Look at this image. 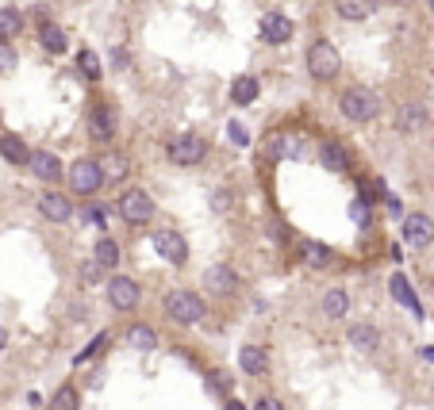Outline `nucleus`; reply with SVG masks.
Returning a JSON list of instances; mask_svg holds the SVG:
<instances>
[{
	"mask_svg": "<svg viewBox=\"0 0 434 410\" xmlns=\"http://www.w3.org/2000/svg\"><path fill=\"white\" fill-rule=\"evenodd\" d=\"M112 65H116V70H127V65H131V54L124 50V46H116V50H112Z\"/></svg>",
	"mask_w": 434,
	"mask_h": 410,
	"instance_id": "obj_38",
	"label": "nucleus"
},
{
	"mask_svg": "<svg viewBox=\"0 0 434 410\" xmlns=\"http://www.w3.org/2000/svg\"><path fill=\"white\" fill-rule=\"evenodd\" d=\"M204 288L212 295H219V299H231V295L239 292V276H234L231 265H212V269L204 272Z\"/></svg>",
	"mask_w": 434,
	"mask_h": 410,
	"instance_id": "obj_11",
	"label": "nucleus"
},
{
	"mask_svg": "<svg viewBox=\"0 0 434 410\" xmlns=\"http://www.w3.org/2000/svg\"><path fill=\"white\" fill-rule=\"evenodd\" d=\"M223 410H246V406H242L239 399H227V403H223Z\"/></svg>",
	"mask_w": 434,
	"mask_h": 410,
	"instance_id": "obj_42",
	"label": "nucleus"
},
{
	"mask_svg": "<svg viewBox=\"0 0 434 410\" xmlns=\"http://www.w3.org/2000/svg\"><path fill=\"white\" fill-rule=\"evenodd\" d=\"M166 314L177 322V326H200L204 314H207V303L200 292H188V288H177L166 295Z\"/></svg>",
	"mask_w": 434,
	"mask_h": 410,
	"instance_id": "obj_1",
	"label": "nucleus"
},
{
	"mask_svg": "<svg viewBox=\"0 0 434 410\" xmlns=\"http://www.w3.org/2000/svg\"><path fill=\"white\" fill-rule=\"evenodd\" d=\"M335 12H338V20L362 23L376 12V0H335Z\"/></svg>",
	"mask_w": 434,
	"mask_h": 410,
	"instance_id": "obj_21",
	"label": "nucleus"
},
{
	"mask_svg": "<svg viewBox=\"0 0 434 410\" xmlns=\"http://www.w3.org/2000/svg\"><path fill=\"white\" fill-rule=\"evenodd\" d=\"M319 161H323L331 173H346V169H350V150H346L342 142L327 138V142H319Z\"/></svg>",
	"mask_w": 434,
	"mask_h": 410,
	"instance_id": "obj_17",
	"label": "nucleus"
},
{
	"mask_svg": "<svg viewBox=\"0 0 434 410\" xmlns=\"http://www.w3.org/2000/svg\"><path fill=\"white\" fill-rule=\"evenodd\" d=\"M77 70H81L85 81H100V77H104V65H100V58H97L92 50H81V54H77Z\"/></svg>",
	"mask_w": 434,
	"mask_h": 410,
	"instance_id": "obj_30",
	"label": "nucleus"
},
{
	"mask_svg": "<svg viewBox=\"0 0 434 410\" xmlns=\"http://www.w3.org/2000/svg\"><path fill=\"white\" fill-rule=\"evenodd\" d=\"M92 261H97L100 269H116L119 265V245L112 242V238H100V242L92 245Z\"/></svg>",
	"mask_w": 434,
	"mask_h": 410,
	"instance_id": "obj_28",
	"label": "nucleus"
},
{
	"mask_svg": "<svg viewBox=\"0 0 434 410\" xmlns=\"http://www.w3.org/2000/svg\"><path fill=\"white\" fill-rule=\"evenodd\" d=\"M27 169H31L39 180H46V184H54V180L62 177V161H58V154H50V150H31Z\"/></svg>",
	"mask_w": 434,
	"mask_h": 410,
	"instance_id": "obj_15",
	"label": "nucleus"
},
{
	"mask_svg": "<svg viewBox=\"0 0 434 410\" xmlns=\"http://www.w3.org/2000/svg\"><path fill=\"white\" fill-rule=\"evenodd\" d=\"M338 70H342V54L335 50V43L315 39L308 46V77L311 81H335Z\"/></svg>",
	"mask_w": 434,
	"mask_h": 410,
	"instance_id": "obj_4",
	"label": "nucleus"
},
{
	"mask_svg": "<svg viewBox=\"0 0 434 410\" xmlns=\"http://www.w3.org/2000/svg\"><path fill=\"white\" fill-rule=\"evenodd\" d=\"M16 50H12V43H0V73H12L16 70Z\"/></svg>",
	"mask_w": 434,
	"mask_h": 410,
	"instance_id": "obj_34",
	"label": "nucleus"
},
{
	"mask_svg": "<svg viewBox=\"0 0 434 410\" xmlns=\"http://www.w3.org/2000/svg\"><path fill=\"white\" fill-rule=\"evenodd\" d=\"M166 157L181 169H192V165H204L207 161V138L196 135V131H185V135H173L166 146Z\"/></svg>",
	"mask_w": 434,
	"mask_h": 410,
	"instance_id": "obj_3",
	"label": "nucleus"
},
{
	"mask_svg": "<svg viewBox=\"0 0 434 410\" xmlns=\"http://www.w3.org/2000/svg\"><path fill=\"white\" fill-rule=\"evenodd\" d=\"M20 31H23V12L20 8H12V4L0 8V43H12Z\"/></svg>",
	"mask_w": 434,
	"mask_h": 410,
	"instance_id": "obj_26",
	"label": "nucleus"
},
{
	"mask_svg": "<svg viewBox=\"0 0 434 410\" xmlns=\"http://www.w3.org/2000/svg\"><path fill=\"white\" fill-rule=\"evenodd\" d=\"M0 157H4L8 165L23 169L27 161H31V146H27L20 135H12V131H0Z\"/></svg>",
	"mask_w": 434,
	"mask_h": 410,
	"instance_id": "obj_14",
	"label": "nucleus"
},
{
	"mask_svg": "<svg viewBox=\"0 0 434 410\" xmlns=\"http://www.w3.org/2000/svg\"><path fill=\"white\" fill-rule=\"evenodd\" d=\"M207 376H212V387H219L223 395H227V391H231V379L223 376V372H207Z\"/></svg>",
	"mask_w": 434,
	"mask_h": 410,
	"instance_id": "obj_40",
	"label": "nucleus"
},
{
	"mask_svg": "<svg viewBox=\"0 0 434 410\" xmlns=\"http://www.w3.org/2000/svg\"><path fill=\"white\" fill-rule=\"evenodd\" d=\"M389 292H392V299H396V303H403V307H408V311L415 314V318H423V303H419V295L411 292V280H408L403 272H396L392 280H389Z\"/></svg>",
	"mask_w": 434,
	"mask_h": 410,
	"instance_id": "obj_18",
	"label": "nucleus"
},
{
	"mask_svg": "<svg viewBox=\"0 0 434 410\" xmlns=\"http://www.w3.org/2000/svg\"><path fill=\"white\" fill-rule=\"evenodd\" d=\"M116 131H119V111L112 108L108 100L92 104V111H89V138L97 142V146H108V142L116 138Z\"/></svg>",
	"mask_w": 434,
	"mask_h": 410,
	"instance_id": "obj_7",
	"label": "nucleus"
},
{
	"mask_svg": "<svg viewBox=\"0 0 434 410\" xmlns=\"http://www.w3.org/2000/svg\"><path fill=\"white\" fill-rule=\"evenodd\" d=\"M423 357H427V360H434V349L427 345V349H423Z\"/></svg>",
	"mask_w": 434,
	"mask_h": 410,
	"instance_id": "obj_44",
	"label": "nucleus"
},
{
	"mask_svg": "<svg viewBox=\"0 0 434 410\" xmlns=\"http://www.w3.org/2000/svg\"><path fill=\"white\" fill-rule=\"evenodd\" d=\"M104 218H108V211H104L100 204H85V207H81V223H89V226H104Z\"/></svg>",
	"mask_w": 434,
	"mask_h": 410,
	"instance_id": "obj_32",
	"label": "nucleus"
},
{
	"mask_svg": "<svg viewBox=\"0 0 434 410\" xmlns=\"http://www.w3.org/2000/svg\"><path fill=\"white\" fill-rule=\"evenodd\" d=\"M108 303L116 311H135L139 303H143V284L139 280H131V276H112L108 280Z\"/></svg>",
	"mask_w": 434,
	"mask_h": 410,
	"instance_id": "obj_8",
	"label": "nucleus"
},
{
	"mask_svg": "<svg viewBox=\"0 0 434 410\" xmlns=\"http://www.w3.org/2000/svg\"><path fill=\"white\" fill-rule=\"evenodd\" d=\"M350 345L357 349V353H373L376 345H381V330L376 326H369V322H357V326H350Z\"/></svg>",
	"mask_w": 434,
	"mask_h": 410,
	"instance_id": "obj_24",
	"label": "nucleus"
},
{
	"mask_svg": "<svg viewBox=\"0 0 434 410\" xmlns=\"http://www.w3.org/2000/svg\"><path fill=\"white\" fill-rule=\"evenodd\" d=\"M430 8H434V0H430Z\"/></svg>",
	"mask_w": 434,
	"mask_h": 410,
	"instance_id": "obj_45",
	"label": "nucleus"
},
{
	"mask_svg": "<svg viewBox=\"0 0 434 410\" xmlns=\"http://www.w3.org/2000/svg\"><path fill=\"white\" fill-rule=\"evenodd\" d=\"M104 345H108V333H97V338H92V341H89V345H85V349L77 353V365H85V360H89V357H92V353H100Z\"/></svg>",
	"mask_w": 434,
	"mask_h": 410,
	"instance_id": "obj_33",
	"label": "nucleus"
},
{
	"mask_svg": "<svg viewBox=\"0 0 434 410\" xmlns=\"http://www.w3.org/2000/svg\"><path fill=\"white\" fill-rule=\"evenodd\" d=\"M258 96H261V81L254 77V73H242V77L231 81V104L234 108H250Z\"/></svg>",
	"mask_w": 434,
	"mask_h": 410,
	"instance_id": "obj_16",
	"label": "nucleus"
},
{
	"mask_svg": "<svg viewBox=\"0 0 434 410\" xmlns=\"http://www.w3.org/2000/svg\"><path fill=\"white\" fill-rule=\"evenodd\" d=\"M116 211H119V218H124V223H131V226H146L150 218H154L158 207H154V199H150L146 188H127V192L119 196Z\"/></svg>",
	"mask_w": 434,
	"mask_h": 410,
	"instance_id": "obj_5",
	"label": "nucleus"
},
{
	"mask_svg": "<svg viewBox=\"0 0 434 410\" xmlns=\"http://www.w3.org/2000/svg\"><path fill=\"white\" fill-rule=\"evenodd\" d=\"M39 43H43L46 54H65V46H70L65 31L54 20H39Z\"/></svg>",
	"mask_w": 434,
	"mask_h": 410,
	"instance_id": "obj_22",
	"label": "nucleus"
},
{
	"mask_svg": "<svg viewBox=\"0 0 434 410\" xmlns=\"http://www.w3.org/2000/svg\"><path fill=\"white\" fill-rule=\"evenodd\" d=\"M231 142H234V146H250V135H246V127H242V123H231Z\"/></svg>",
	"mask_w": 434,
	"mask_h": 410,
	"instance_id": "obj_37",
	"label": "nucleus"
},
{
	"mask_svg": "<svg viewBox=\"0 0 434 410\" xmlns=\"http://www.w3.org/2000/svg\"><path fill=\"white\" fill-rule=\"evenodd\" d=\"M4 345H8V330L0 326V349H4Z\"/></svg>",
	"mask_w": 434,
	"mask_h": 410,
	"instance_id": "obj_43",
	"label": "nucleus"
},
{
	"mask_svg": "<svg viewBox=\"0 0 434 410\" xmlns=\"http://www.w3.org/2000/svg\"><path fill=\"white\" fill-rule=\"evenodd\" d=\"M350 215H354V223H357V226H369V218H373V211H369V204H365V199H354Z\"/></svg>",
	"mask_w": 434,
	"mask_h": 410,
	"instance_id": "obj_35",
	"label": "nucleus"
},
{
	"mask_svg": "<svg viewBox=\"0 0 434 410\" xmlns=\"http://www.w3.org/2000/svg\"><path fill=\"white\" fill-rule=\"evenodd\" d=\"M346 311H350V295H346L342 288H331L323 295V314L327 318H342Z\"/></svg>",
	"mask_w": 434,
	"mask_h": 410,
	"instance_id": "obj_29",
	"label": "nucleus"
},
{
	"mask_svg": "<svg viewBox=\"0 0 434 410\" xmlns=\"http://www.w3.org/2000/svg\"><path fill=\"white\" fill-rule=\"evenodd\" d=\"M70 188L77 196H97L104 188V173H100V161L97 157H77L70 165Z\"/></svg>",
	"mask_w": 434,
	"mask_h": 410,
	"instance_id": "obj_6",
	"label": "nucleus"
},
{
	"mask_svg": "<svg viewBox=\"0 0 434 410\" xmlns=\"http://www.w3.org/2000/svg\"><path fill=\"white\" fill-rule=\"evenodd\" d=\"M423 127H427V108L423 104H403L400 116H396V131L400 135H419Z\"/></svg>",
	"mask_w": 434,
	"mask_h": 410,
	"instance_id": "obj_19",
	"label": "nucleus"
},
{
	"mask_svg": "<svg viewBox=\"0 0 434 410\" xmlns=\"http://www.w3.org/2000/svg\"><path fill=\"white\" fill-rule=\"evenodd\" d=\"M150 245H154V253L162 257V261H169V265H185L188 261V242H185L181 231H154Z\"/></svg>",
	"mask_w": 434,
	"mask_h": 410,
	"instance_id": "obj_10",
	"label": "nucleus"
},
{
	"mask_svg": "<svg viewBox=\"0 0 434 410\" xmlns=\"http://www.w3.org/2000/svg\"><path fill=\"white\" fill-rule=\"evenodd\" d=\"M39 215L46 218V223H54V226H65V223L73 218L70 196H65V192H43V199H39Z\"/></svg>",
	"mask_w": 434,
	"mask_h": 410,
	"instance_id": "obj_12",
	"label": "nucleus"
},
{
	"mask_svg": "<svg viewBox=\"0 0 434 410\" xmlns=\"http://www.w3.org/2000/svg\"><path fill=\"white\" fill-rule=\"evenodd\" d=\"M338 111L350 123H373L381 116V96L373 89H365V84H354V89H346L338 96Z\"/></svg>",
	"mask_w": 434,
	"mask_h": 410,
	"instance_id": "obj_2",
	"label": "nucleus"
},
{
	"mask_svg": "<svg viewBox=\"0 0 434 410\" xmlns=\"http://www.w3.org/2000/svg\"><path fill=\"white\" fill-rule=\"evenodd\" d=\"M258 35H261L266 46H288L292 35H296V23H292L288 16H281V12H266L261 23H258Z\"/></svg>",
	"mask_w": 434,
	"mask_h": 410,
	"instance_id": "obj_9",
	"label": "nucleus"
},
{
	"mask_svg": "<svg viewBox=\"0 0 434 410\" xmlns=\"http://www.w3.org/2000/svg\"><path fill=\"white\" fill-rule=\"evenodd\" d=\"M100 272H104L100 265H97V261H89V265L81 269V280H85V284H92V280H100Z\"/></svg>",
	"mask_w": 434,
	"mask_h": 410,
	"instance_id": "obj_39",
	"label": "nucleus"
},
{
	"mask_svg": "<svg viewBox=\"0 0 434 410\" xmlns=\"http://www.w3.org/2000/svg\"><path fill=\"white\" fill-rule=\"evenodd\" d=\"M81 399H77V387H58L50 399V410H77Z\"/></svg>",
	"mask_w": 434,
	"mask_h": 410,
	"instance_id": "obj_31",
	"label": "nucleus"
},
{
	"mask_svg": "<svg viewBox=\"0 0 434 410\" xmlns=\"http://www.w3.org/2000/svg\"><path fill=\"white\" fill-rule=\"evenodd\" d=\"M212 207H215V211H231V192H227V188H215V192H212Z\"/></svg>",
	"mask_w": 434,
	"mask_h": 410,
	"instance_id": "obj_36",
	"label": "nucleus"
},
{
	"mask_svg": "<svg viewBox=\"0 0 434 410\" xmlns=\"http://www.w3.org/2000/svg\"><path fill=\"white\" fill-rule=\"evenodd\" d=\"M100 161V173H104V184H119V180L127 177V169H131V161H127V154H104V157H97Z\"/></svg>",
	"mask_w": 434,
	"mask_h": 410,
	"instance_id": "obj_23",
	"label": "nucleus"
},
{
	"mask_svg": "<svg viewBox=\"0 0 434 410\" xmlns=\"http://www.w3.org/2000/svg\"><path fill=\"white\" fill-rule=\"evenodd\" d=\"M304 265H311V269H331L335 250L327 242H304Z\"/></svg>",
	"mask_w": 434,
	"mask_h": 410,
	"instance_id": "obj_25",
	"label": "nucleus"
},
{
	"mask_svg": "<svg viewBox=\"0 0 434 410\" xmlns=\"http://www.w3.org/2000/svg\"><path fill=\"white\" fill-rule=\"evenodd\" d=\"M127 345L139 349V353L158 349V330H154V326H131V330H127Z\"/></svg>",
	"mask_w": 434,
	"mask_h": 410,
	"instance_id": "obj_27",
	"label": "nucleus"
},
{
	"mask_svg": "<svg viewBox=\"0 0 434 410\" xmlns=\"http://www.w3.org/2000/svg\"><path fill=\"white\" fill-rule=\"evenodd\" d=\"M400 231H403V242L415 245V250H423V245L434 242V223H430V215H403Z\"/></svg>",
	"mask_w": 434,
	"mask_h": 410,
	"instance_id": "obj_13",
	"label": "nucleus"
},
{
	"mask_svg": "<svg viewBox=\"0 0 434 410\" xmlns=\"http://www.w3.org/2000/svg\"><path fill=\"white\" fill-rule=\"evenodd\" d=\"M254 410H285L277 403V399H258V403H254Z\"/></svg>",
	"mask_w": 434,
	"mask_h": 410,
	"instance_id": "obj_41",
	"label": "nucleus"
},
{
	"mask_svg": "<svg viewBox=\"0 0 434 410\" xmlns=\"http://www.w3.org/2000/svg\"><path fill=\"white\" fill-rule=\"evenodd\" d=\"M239 365H242L246 376H266L269 372V353L261 345H242L239 349Z\"/></svg>",
	"mask_w": 434,
	"mask_h": 410,
	"instance_id": "obj_20",
	"label": "nucleus"
}]
</instances>
